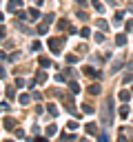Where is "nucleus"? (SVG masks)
Here are the masks:
<instances>
[{
    "instance_id": "423d86ee",
    "label": "nucleus",
    "mask_w": 133,
    "mask_h": 142,
    "mask_svg": "<svg viewBox=\"0 0 133 142\" xmlns=\"http://www.w3.org/2000/svg\"><path fill=\"white\" fill-rule=\"evenodd\" d=\"M58 131V129H55V124H51V127H47V136H53V133Z\"/></svg>"
},
{
    "instance_id": "20e7f679",
    "label": "nucleus",
    "mask_w": 133,
    "mask_h": 142,
    "mask_svg": "<svg viewBox=\"0 0 133 142\" xmlns=\"http://www.w3.org/2000/svg\"><path fill=\"white\" fill-rule=\"evenodd\" d=\"M29 16H31L33 20H38V18H40V11L38 9H31V11H29Z\"/></svg>"
},
{
    "instance_id": "39448f33",
    "label": "nucleus",
    "mask_w": 133,
    "mask_h": 142,
    "mask_svg": "<svg viewBox=\"0 0 133 142\" xmlns=\"http://www.w3.org/2000/svg\"><path fill=\"white\" fill-rule=\"evenodd\" d=\"M129 98H131V96H129V93L127 91H120V100H122V102H127V100Z\"/></svg>"
},
{
    "instance_id": "9b49d317",
    "label": "nucleus",
    "mask_w": 133,
    "mask_h": 142,
    "mask_svg": "<svg viewBox=\"0 0 133 142\" xmlns=\"http://www.w3.org/2000/svg\"><path fill=\"white\" fill-rule=\"evenodd\" d=\"M82 109H84V111H87V113H93V107H91V104H84Z\"/></svg>"
},
{
    "instance_id": "9d476101",
    "label": "nucleus",
    "mask_w": 133,
    "mask_h": 142,
    "mask_svg": "<svg viewBox=\"0 0 133 142\" xmlns=\"http://www.w3.org/2000/svg\"><path fill=\"white\" fill-rule=\"evenodd\" d=\"M69 87H71V91H73V93H78V91H80V87H78L76 82H71V84H69Z\"/></svg>"
},
{
    "instance_id": "1a4fd4ad",
    "label": "nucleus",
    "mask_w": 133,
    "mask_h": 142,
    "mask_svg": "<svg viewBox=\"0 0 133 142\" xmlns=\"http://www.w3.org/2000/svg\"><path fill=\"white\" fill-rule=\"evenodd\" d=\"M120 115H122V118H127V115H129V109H127V107H122V109H120Z\"/></svg>"
},
{
    "instance_id": "f8f14e48",
    "label": "nucleus",
    "mask_w": 133,
    "mask_h": 142,
    "mask_svg": "<svg viewBox=\"0 0 133 142\" xmlns=\"http://www.w3.org/2000/svg\"><path fill=\"white\" fill-rule=\"evenodd\" d=\"M127 31H133V22H127Z\"/></svg>"
},
{
    "instance_id": "0eeeda50",
    "label": "nucleus",
    "mask_w": 133,
    "mask_h": 142,
    "mask_svg": "<svg viewBox=\"0 0 133 142\" xmlns=\"http://www.w3.org/2000/svg\"><path fill=\"white\" fill-rule=\"evenodd\" d=\"M115 42H118V44H124V42H127V38H124V36H122V33H120V36H118V38H115Z\"/></svg>"
},
{
    "instance_id": "f03ea898",
    "label": "nucleus",
    "mask_w": 133,
    "mask_h": 142,
    "mask_svg": "<svg viewBox=\"0 0 133 142\" xmlns=\"http://www.w3.org/2000/svg\"><path fill=\"white\" fill-rule=\"evenodd\" d=\"M20 7V0H9V11H16Z\"/></svg>"
},
{
    "instance_id": "6e6552de",
    "label": "nucleus",
    "mask_w": 133,
    "mask_h": 142,
    "mask_svg": "<svg viewBox=\"0 0 133 142\" xmlns=\"http://www.w3.org/2000/svg\"><path fill=\"white\" fill-rule=\"evenodd\" d=\"M20 102H22V104L29 102V96H27V93H22V96H20Z\"/></svg>"
},
{
    "instance_id": "f257e3e1",
    "label": "nucleus",
    "mask_w": 133,
    "mask_h": 142,
    "mask_svg": "<svg viewBox=\"0 0 133 142\" xmlns=\"http://www.w3.org/2000/svg\"><path fill=\"white\" fill-rule=\"evenodd\" d=\"M49 47L53 49V53H60V47H62V38H55V40H49Z\"/></svg>"
},
{
    "instance_id": "7ed1b4c3",
    "label": "nucleus",
    "mask_w": 133,
    "mask_h": 142,
    "mask_svg": "<svg viewBox=\"0 0 133 142\" xmlns=\"http://www.w3.org/2000/svg\"><path fill=\"white\" fill-rule=\"evenodd\" d=\"M84 73H87V76H100V73L93 69V67H84Z\"/></svg>"
}]
</instances>
